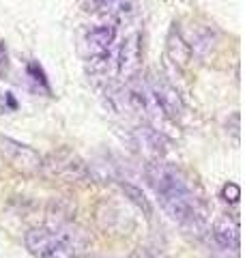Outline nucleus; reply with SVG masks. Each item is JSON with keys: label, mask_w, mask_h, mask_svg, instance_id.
I'll return each mask as SVG.
<instances>
[{"label": "nucleus", "mask_w": 245, "mask_h": 258, "mask_svg": "<svg viewBox=\"0 0 245 258\" xmlns=\"http://www.w3.org/2000/svg\"><path fill=\"white\" fill-rule=\"evenodd\" d=\"M120 189L125 191V196H127L129 200H132V203H134L138 209H140V211H142L146 217H151V215H153V207H151L149 198L144 196V191H142L140 187H136V185L122 181V183H120Z\"/></svg>", "instance_id": "nucleus-12"}, {"label": "nucleus", "mask_w": 245, "mask_h": 258, "mask_svg": "<svg viewBox=\"0 0 245 258\" xmlns=\"http://www.w3.org/2000/svg\"><path fill=\"white\" fill-rule=\"evenodd\" d=\"M140 60H142V37L140 32H132V35L122 39V43L118 47V60H116L118 76L125 82H129L132 78H138Z\"/></svg>", "instance_id": "nucleus-5"}, {"label": "nucleus", "mask_w": 245, "mask_h": 258, "mask_svg": "<svg viewBox=\"0 0 245 258\" xmlns=\"http://www.w3.org/2000/svg\"><path fill=\"white\" fill-rule=\"evenodd\" d=\"M166 52H168V58L174 64H178V67H187V62H190L192 56H194L190 45H187V41H185L181 28H178L176 24H172V28H170V32H168Z\"/></svg>", "instance_id": "nucleus-10"}, {"label": "nucleus", "mask_w": 245, "mask_h": 258, "mask_svg": "<svg viewBox=\"0 0 245 258\" xmlns=\"http://www.w3.org/2000/svg\"><path fill=\"white\" fill-rule=\"evenodd\" d=\"M114 41V26L103 24V26H95L86 32V45L91 52L93 62H103L110 56V47Z\"/></svg>", "instance_id": "nucleus-8"}, {"label": "nucleus", "mask_w": 245, "mask_h": 258, "mask_svg": "<svg viewBox=\"0 0 245 258\" xmlns=\"http://www.w3.org/2000/svg\"><path fill=\"white\" fill-rule=\"evenodd\" d=\"M95 7L103 13H114L122 9V0H95Z\"/></svg>", "instance_id": "nucleus-14"}, {"label": "nucleus", "mask_w": 245, "mask_h": 258, "mask_svg": "<svg viewBox=\"0 0 245 258\" xmlns=\"http://www.w3.org/2000/svg\"><path fill=\"white\" fill-rule=\"evenodd\" d=\"M213 239L215 243L226 249V252H232L234 256L239 254L241 247V226H239V217L236 215H224L219 217L213 226Z\"/></svg>", "instance_id": "nucleus-6"}, {"label": "nucleus", "mask_w": 245, "mask_h": 258, "mask_svg": "<svg viewBox=\"0 0 245 258\" xmlns=\"http://www.w3.org/2000/svg\"><path fill=\"white\" fill-rule=\"evenodd\" d=\"M146 84H149L151 95H153L155 103L159 106L161 114L168 120H176L183 114L185 103H183V97L176 91L174 84H170L168 80H163V78H151Z\"/></svg>", "instance_id": "nucleus-4"}, {"label": "nucleus", "mask_w": 245, "mask_h": 258, "mask_svg": "<svg viewBox=\"0 0 245 258\" xmlns=\"http://www.w3.org/2000/svg\"><path fill=\"white\" fill-rule=\"evenodd\" d=\"M146 181H149L153 191L159 196V200L192 191L183 172L178 170L176 166L168 164V161H163V159H153L146 164Z\"/></svg>", "instance_id": "nucleus-1"}, {"label": "nucleus", "mask_w": 245, "mask_h": 258, "mask_svg": "<svg viewBox=\"0 0 245 258\" xmlns=\"http://www.w3.org/2000/svg\"><path fill=\"white\" fill-rule=\"evenodd\" d=\"M26 249L35 258H76L73 243L56 230L47 228H30L24 237Z\"/></svg>", "instance_id": "nucleus-2"}, {"label": "nucleus", "mask_w": 245, "mask_h": 258, "mask_svg": "<svg viewBox=\"0 0 245 258\" xmlns=\"http://www.w3.org/2000/svg\"><path fill=\"white\" fill-rule=\"evenodd\" d=\"M219 196H222L224 203L236 205V203L241 200V187H239V185H236L234 181H228L224 187H222V191H219Z\"/></svg>", "instance_id": "nucleus-13"}, {"label": "nucleus", "mask_w": 245, "mask_h": 258, "mask_svg": "<svg viewBox=\"0 0 245 258\" xmlns=\"http://www.w3.org/2000/svg\"><path fill=\"white\" fill-rule=\"evenodd\" d=\"M138 142H140V149L146 153V157H149V161L153 159H161L163 155H166V138H163V134L159 132V129L155 127H149V125H142L138 127Z\"/></svg>", "instance_id": "nucleus-9"}, {"label": "nucleus", "mask_w": 245, "mask_h": 258, "mask_svg": "<svg viewBox=\"0 0 245 258\" xmlns=\"http://www.w3.org/2000/svg\"><path fill=\"white\" fill-rule=\"evenodd\" d=\"M41 168H45L47 174L60 176V179H80L84 176V164L71 155L69 151H60L58 155H52L50 164H41Z\"/></svg>", "instance_id": "nucleus-7"}, {"label": "nucleus", "mask_w": 245, "mask_h": 258, "mask_svg": "<svg viewBox=\"0 0 245 258\" xmlns=\"http://www.w3.org/2000/svg\"><path fill=\"white\" fill-rule=\"evenodd\" d=\"M187 45H190L192 54H207L209 50H213L215 45V35L213 30L207 28V26H198V24H192L190 30H181Z\"/></svg>", "instance_id": "nucleus-11"}, {"label": "nucleus", "mask_w": 245, "mask_h": 258, "mask_svg": "<svg viewBox=\"0 0 245 258\" xmlns=\"http://www.w3.org/2000/svg\"><path fill=\"white\" fill-rule=\"evenodd\" d=\"M28 76L35 80V82H39L41 86H45V88H47V80H45L43 69L39 67V62H30V64H28Z\"/></svg>", "instance_id": "nucleus-15"}, {"label": "nucleus", "mask_w": 245, "mask_h": 258, "mask_svg": "<svg viewBox=\"0 0 245 258\" xmlns=\"http://www.w3.org/2000/svg\"><path fill=\"white\" fill-rule=\"evenodd\" d=\"M0 153L9 159V164L15 168V170H20L24 174L39 172L41 164H43L41 155L32 147L13 140V138H7V136H0Z\"/></svg>", "instance_id": "nucleus-3"}]
</instances>
